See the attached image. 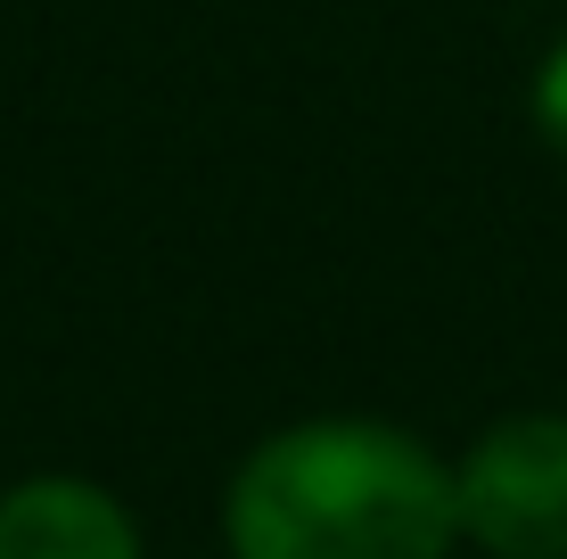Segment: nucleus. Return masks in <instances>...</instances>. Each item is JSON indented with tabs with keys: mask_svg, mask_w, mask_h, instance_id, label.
Returning a JSON list of instances; mask_svg holds the SVG:
<instances>
[{
	"mask_svg": "<svg viewBox=\"0 0 567 559\" xmlns=\"http://www.w3.org/2000/svg\"><path fill=\"white\" fill-rule=\"evenodd\" d=\"M461 535L494 559H567V412H511L453 460Z\"/></svg>",
	"mask_w": 567,
	"mask_h": 559,
	"instance_id": "obj_2",
	"label": "nucleus"
},
{
	"mask_svg": "<svg viewBox=\"0 0 567 559\" xmlns=\"http://www.w3.org/2000/svg\"><path fill=\"white\" fill-rule=\"evenodd\" d=\"M535 132L567 157V42L535 66Z\"/></svg>",
	"mask_w": 567,
	"mask_h": 559,
	"instance_id": "obj_4",
	"label": "nucleus"
},
{
	"mask_svg": "<svg viewBox=\"0 0 567 559\" xmlns=\"http://www.w3.org/2000/svg\"><path fill=\"white\" fill-rule=\"evenodd\" d=\"M230 559H444L461 544L453 469L386 420H297L223 494Z\"/></svg>",
	"mask_w": 567,
	"mask_h": 559,
	"instance_id": "obj_1",
	"label": "nucleus"
},
{
	"mask_svg": "<svg viewBox=\"0 0 567 559\" xmlns=\"http://www.w3.org/2000/svg\"><path fill=\"white\" fill-rule=\"evenodd\" d=\"M0 559H141V527L91 477H25L0 494Z\"/></svg>",
	"mask_w": 567,
	"mask_h": 559,
	"instance_id": "obj_3",
	"label": "nucleus"
}]
</instances>
